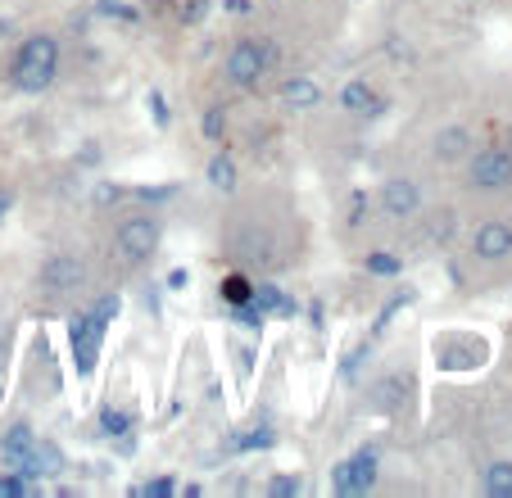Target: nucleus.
<instances>
[{
	"instance_id": "obj_11",
	"label": "nucleus",
	"mask_w": 512,
	"mask_h": 498,
	"mask_svg": "<svg viewBox=\"0 0 512 498\" xmlns=\"http://www.w3.org/2000/svg\"><path fill=\"white\" fill-rule=\"evenodd\" d=\"M472 150H476V145H472V132H467L463 123L435 127V136H431V154H435L440 163H463Z\"/></svg>"
},
{
	"instance_id": "obj_10",
	"label": "nucleus",
	"mask_w": 512,
	"mask_h": 498,
	"mask_svg": "<svg viewBox=\"0 0 512 498\" xmlns=\"http://www.w3.org/2000/svg\"><path fill=\"white\" fill-rule=\"evenodd\" d=\"M372 480H377V453H372V449H358L354 458L340 462V467L331 471L336 494H368Z\"/></svg>"
},
{
	"instance_id": "obj_1",
	"label": "nucleus",
	"mask_w": 512,
	"mask_h": 498,
	"mask_svg": "<svg viewBox=\"0 0 512 498\" xmlns=\"http://www.w3.org/2000/svg\"><path fill=\"white\" fill-rule=\"evenodd\" d=\"M304 249L295 200L272 186L236 191L218 218V254L245 277H281Z\"/></svg>"
},
{
	"instance_id": "obj_18",
	"label": "nucleus",
	"mask_w": 512,
	"mask_h": 498,
	"mask_svg": "<svg viewBox=\"0 0 512 498\" xmlns=\"http://www.w3.org/2000/svg\"><path fill=\"white\" fill-rule=\"evenodd\" d=\"M0 494L19 498V494H28V489H23V480H19V476H0Z\"/></svg>"
},
{
	"instance_id": "obj_19",
	"label": "nucleus",
	"mask_w": 512,
	"mask_h": 498,
	"mask_svg": "<svg viewBox=\"0 0 512 498\" xmlns=\"http://www.w3.org/2000/svg\"><path fill=\"white\" fill-rule=\"evenodd\" d=\"M272 494H300V480L277 476V480H272Z\"/></svg>"
},
{
	"instance_id": "obj_9",
	"label": "nucleus",
	"mask_w": 512,
	"mask_h": 498,
	"mask_svg": "<svg viewBox=\"0 0 512 498\" xmlns=\"http://www.w3.org/2000/svg\"><path fill=\"white\" fill-rule=\"evenodd\" d=\"M467 249H472V259H481V263H503L512 254V222L490 218V222H481V227H472Z\"/></svg>"
},
{
	"instance_id": "obj_7",
	"label": "nucleus",
	"mask_w": 512,
	"mask_h": 498,
	"mask_svg": "<svg viewBox=\"0 0 512 498\" xmlns=\"http://www.w3.org/2000/svg\"><path fill=\"white\" fill-rule=\"evenodd\" d=\"M114 308H118V299H100L96 308L73 317V354H78L82 372L96 363V349H100V340H105V326H109V313H114Z\"/></svg>"
},
{
	"instance_id": "obj_12",
	"label": "nucleus",
	"mask_w": 512,
	"mask_h": 498,
	"mask_svg": "<svg viewBox=\"0 0 512 498\" xmlns=\"http://www.w3.org/2000/svg\"><path fill=\"white\" fill-rule=\"evenodd\" d=\"M281 100H286L290 109H309V105H318L322 100V87L313 82V77H295V82L281 87Z\"/></svg>"
},
{
	"instance_id": "obj_15",
	"label": "nucleus",
	"mask_w": 512,
	"mask_h": 498,
	"mask_svg": "<svg viewBox=\"0 0 512 498\" xmlns=\"http://www.w3.org/2000/svg\"><path fill=\"white\" fill-rule=\"evenodd\" d=\"M340 105L354 109V114L358 109H372L377 105V91H372V82H349V87L340 91Z\"/></svg>"
},
{
	"instance_id": "obj_13",
	"label": "nucleus",
	"mask_w": 512,
	"mask_h": 498,
	"mask_svg": "<svg viewBox=\"0 0 512 498\" xmlns=\"http://www.w3.org/2000/svg\"><path fill=\"white\" fill-rule=\"evenodd\" d=\"M481 485L490 498H512V462H490Z\"/></svg>"
},
{
	"instance_id": "obj_2",
	"label": "nucleus",
	"mask_w": 512,
	"mask_h": 498,
	"mask_svg": "<svg viewBox=\"0 0 512 498\" xmlns=\"http://www.w3.org/2000/svg\"><path fill=\"white\" fill-rule=\"evenodd\" d=\"M159 236H164V222L155 213L132 209L123 218H114V227L105 236V268L118 272V277H132L136 268H145L159 254Z\"/></svg>"
},
{
	"instance_id": "obj_16",
	"label": "nucleus",
	"mask_w": 512,
	"mask_h": 498,
	"mask_svg": "<svg viewBox=\"0 0 512 498\" xmlns=\"http://www.w3.org/2000/svg\"><path fill=\"white\" fill-rule=\"evenodd\" d=\"M209 177H213V186H227V191H232V186H236V177H232V159H213Z\"/></svg>"
},
{
	"instance_id": "obj_8",
	"label": "nucleus",
	"mask_w": 512,
	"mask_h": 498,
	"mask_svg": "<svg viewBox=\"0 0 512 498\" xmlns=\"http://www.w3.org/2000/svg\"><path fill=\"white\" fill-rule=\"evenodd\" d=\"M377 209L386 213L390 222H417L426 209L422 200V186L413 182V177H386L377 191Z\"/></svg>"
},
{
	"instance_id": "obj_14",
	"label": "nucleus",
	"mask_w": 512,
	"mask_h": 498,
	"mask_svg": "<svg viewBox=\"0 0 512 498\" xmlns=\"http://www.w3.org/2000/svg\"><path fill=\"white\" fill-rule=\"evenodd\" d=\"M404 394H408V376H386V381L377 385V390H372V399L381 403V408H399V403H404Z\"/></svg>"
},
{
	"instance_id": "obj_5",
	"label": "nucleus",
	"mask_w": 512,
	"mask_h": 498,
	"mask_svg": "<svg viewBox=\"0 0 512 498\" xmlns=\"http://www.w3.org/2000/svg\"><path fill=\"white\" fill-rule=\"evenodd\" d=\"M91 290V263L73 249H59L37 268V295L41 299H82Z\"/></svg>"
},
{
	"instance_id": "obj_17",
	"label": "nucleus",
	"mask_w": 512,
	"mask_h": 498,
	"mask_svg": "<svg viewBox=\"0 0 512 498\" xmlns=\"http://www.w3.org/2000/svg\"><path fill=\"white\" fill-rule=\"evenodd\" d=\"M368 268L377 272V277H395V272H399V263L390 259V254H372V259H368Z\"/></svg>"
},
{
	"instance_id": "obj_4",
	"label": "nucleus",
	"mask_w": 512,
	"mask_h": 498,
	"mask_svg": "<svg viewBox=\"0 0 512 498\" xmlns=\"http://www.w3.org/2000/svg\"><path fill=\"white\" fill-rule=\"evenodd\" d=\"M277 64H281L277 41L241 37V41H232V50H227L223 73H218V77H223V87L232 91V96H250V91H259L263 82L277 73Z\"/></svg>"
},
{
	"instance_id": "obj_6",
	"label": "nucleus",
	"mask_w": 512,
	"mask_h": 498,
	"mask_svg": "<svg viewBox=\"0 0 512 498\" xmlns=\"http://www.w3.org/2000/svg\"><path fill=\"white\" fill-rule=\"evenodd\" d=\"M463 168H467V186L472 191H508L512 186V150H503V145L472 150L463 159Z\"/></svg>"
},
{
	"instance_id": "obj_3",
	"label": "nucleus",
	"mask_w": 512,
	"mask_h": 498,
	"mask_svg": "<svg viewBox=\"0 0 512 498\" xmlns=\"http://www.w3.org/2000/svg\"><path fill=\"white\" fill-rule=\"evenodd\" d=\"M59 64H64L59 37L32 32V37L19 41V50H14V59H10V87L19 91V96H46V91L55 87Z\"/></svg>"
}]
</instances>
